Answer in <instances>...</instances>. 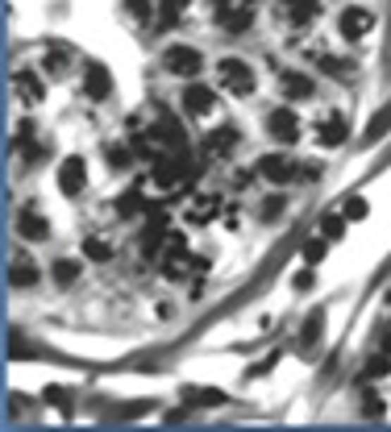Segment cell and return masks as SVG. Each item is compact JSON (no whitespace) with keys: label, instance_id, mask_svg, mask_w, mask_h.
Masks as SVG:
<instances>
[{"label":"cell","instance_id":"obj_27","mask_svg":"<svg viewBox=\"0 0 391 432\" xmlns=\"http://www.w3.org/2000/svg\"><path fill=\"white\" fill-rule=\"evenodd\" d=\"M46 67H50V71H67V54H63V50H50V54H46Z\"/></svg>","mask_w":391,"mask_h":432},{"label":"cell","instance_id":"obj_20","mask_svg":"<svg viewBox=\"0 0 391 432\" xmlns=\"http://www.w3.org/2000/svg\"><path fill=\"white\" fill-rule=\"evenodd\" d=\"M187 4H192V0H163V4H159V17H163V25H175V21L187 13Z\"/></svg>","mask_w":391,"mask_h":432},{"label":"cell","instance_id":"obj_15","mask_svg":"<svg viewBox=\"0 0 391 432\" xmlns=\"http://www.w3.org/2000/svg\"><path fill=\"white\" fill-rule=\"evenodd\" d=\"M316 67H321L325 75H333V80H346L349 71H354V63H349V58H337V54H325V50H316Z\"/></svg>","mask_w":391,"mask_h":432},{"label":"cell","instance_id":"obj_12","mask_svg":"<svg viewBox=\"0 0 391 432\" xmlns=\"http://www.w3.org/2000/svg\"><path fill=\"white\" fill-rule=\"evenodd\" d=\"M213 104H217V96H213V87L204 84H192L183 91V108L192 113V117H204V113H213Z\"/></svg>","mask_w":391,"mask_h":432},{"label":"cell","instance_id":"obj_14","mask_svg":"<svg viewBox=\"0 0 391 432\" xmlns=\"http://www.w3.org/2000/svg\"><path fill=\"white\" fill-rule=\"evenodd\" d=\"M283 17L296 30H304V25H312V17H316V4L312 0H283Z\"/></svg>","mask_w":391,"mask_h":432},{"label":"cell","instance_id":"obj_16","mask_svg":"<svg viewBox=\"0 0 391 432\" xmlns=\"http://www.w3.org/2000/svg\"><path fill=\"white\" fill-rule=\"evenodd\" d=\"M8 283H13V287H34V283H38V266L25 262V258H17L13 270H8Z\"/></svg>","mask_w":391,"mask_h":432},{"label":"cell","instance_id":"obj_31","mask_svg":"<svg viewBox=\"0 0 391 432\" xmlns=\"http://www.w3.org/2000/svg\"><path fill=\"white\" fill-rule=\"evenodd\" d=\"M308 287H312V266H308V270H300V274H296V291H308Z\"/></svg>","mask_w":391,"mask_h":432},{"label":"cell","instance_id":"obj_28","mask_svg":"<svg viewBox=\"0 0 391 432\" xmlns=\"http://www.w3.org/2000/svg\"><path fill=\"white\" fill-rule=\"evenodd\" d=\"M342 212H346V220H362V216H366V204H362V200H349Z\"/></svg>","mask_w":391,"mask_h":432},{"label":"cell","instance_id":"obj_26","mask_svg":"<svg viewBox=\"0 0 391 432\" xmlns=\"http://www.w3.org/2000/svg\"><path fill=\"white\" fill-rule=\"evenodd\" d=\"M391 370V362L387 357H375V362H371V366H366V370H362V379H366V383H371V379H383V374H387Z\"/></svg>","mask_w":391,"mask_h":432},{"label":"cell","instance_id":"obj_24","mask_svg":"<svg viewBox=\"0 0 391 432\" xmlns=\"http://www.w3.org/2000/svg\"><path fill=\"white\" fill-rule=\"evenodd\" d=\"M387 125H391V104L383 108V113H375V117H371V129H366V137H379V133H387Z\"/></svg>","mask_w":391,"mask_h":432},{"label":"cell","instance_id":"obj_21","mask_svg":"<svg viewBox=\"0 0 391 432\" xmlns=\"http://www.w3.org/2000/svg\"><path fill=\"white\" fill-rule=\"evenodd\" d=\"M84 258L108 262V258H113V246H108V241H100V237H87V241H84Z\"/></svg>","mask_w":391,"mask_h":432},{"label":"cell","instance_id":"obj_1","mask_svg":"<svg viewBox=\"0 0 391 432\" xmlns=\"http://www.w3.org/2000/svg\"><path fill=\"white\" fill-rule=\"evenodd\" d=\"M217 80H221V87H229V91H237V96H250V91H254V71H250L246 58H221Z\"/></svg>","mask_w":391,"mask_h":432},{"label":"cell","instance_id":"obj_6","mask_svg":"<svg viewBox=\"0 0 391 432\" xmlns=\"http://www.w3.org/2000/svg\"><path fill=\"white\" fill-rule=\"evenodd\" d=\"M17 233H21L25 241H46V237H50V220H46L38 208H21V212H17Z\"/></svg>","mask_w":391,"mask_h":432},{"label":"cell","instance_id":"obj_33","mask_svg":"<svg viewBox=\"0 0 391 432\" xmlns=\"http://www.w3.org/2000/svg\"><path fill=\"white\" fill-rule=\"evenodd\" d=\"M312 4H321V0H312Z\"/></svg>","mask_w":391,"mask_h":432},{"label":"cell","instance_id":"obj_29","mask_svg":"<svg viewBox=\"0 0 391 432\" xmlns=\"http://www.w3.org/2000/svg\"><path fill=\"white\" fill-rule=\"evenodd\" d=\"M192 403H221V390H192Z\"/></svg>","mask_w":391,"mask_h":432},{"label":"cell","instance_id":"obj_18","mask_svg":"<svg viewBox=\"0 0 391 432\" xmlns=\"http://www.w3.org/2000/svg\"><path fill=\"white\" fill-rule=\"evenodd\" d=\"M50 274H54V283L58 287H71L75 279H80V262H71V258H58L54 266H50Z\"/></svg>","mask_w":391,"mask_h":432},{"label":"cell","instance_id":"obj_2","mask_svg":"<svg viewBox=\"0 0 391 432\" xmlns=\"http://www.w3.org/2000/svg\"><path fill=\"white\" fill-rule=\"evenodd\" d=\"M337 30H342V38L358 42V38H366V34L375 30V13H371V8H362V4H349V8L337 13Z\"/></svg>","mask_w":391,"mask_h":432},{"label":"cell","instance_id":"obj_7","mask_svg":"<svg viewBox=\"0 0 391 432\" xmlns=\"http://www.w3.org/2000/svg\"><path fill=\"white\" fill-rule=\"evenodd\" d=\"M259 174L262 179H271V183H287V179L296 174V158H287V154H262L259 158Z\"/></svg>","mask_w":391,"mask_h":432},{"label":"cell","instance_id":"obj_32","mask_svg":"<svg viewBox=\"0 0 391 432\" xmlns=\"http://www.w3.org/2000/svg\"><path fill=\"white\" fill-rule=\"evenodd\" d=\"M213 4H217V13H221V8H229V0H213Z\"/></svg>","mask_w":391,"mask_h":432},{"label":"cell","instance_id":"obj_17","mask_svg":"<svg viewBox=\"0 0 391 432\" xmlns=\"http://www.w3.org/2000/svg\"><path fill=\"white\" fill-rule=\"evenodd\" d=\"M325 146H342L346 141V121L342 117H329V121H321V133H316Z\"/></svg>","mask_w":391,"mask_h":432},{"label":"cell","instance_id":"obj_11","mask_svg":"<svg viewBox=\"0 0 391 432\" xmlns=\"http://www.w3.org/2000/svg\"><path fill=\"white\" fill-rule=\"evenodd\" d=\"M217 21H221L225 34H246V30L254 25V8H250V4H242V8H221Z\"/></svg>","mask_w":391,"mask_h":432},{"label":"cell","instance_id":"obj_9","mask_svg":"<svg viewBox=\"0 0 391 432\" xmlns=\"http://www.w3.org/2000/svg\"><path fill=\"white\" fill-rule=\"evenodd\" d=\"M279 87H283L287 100H312V96H316L312 75H300V71H283V75H279Z\"/></svg>","mask_w":391,"mask_h":432},{"label":"cell","instance_id":"obj_13","mask_svg":"<svg viewBox=\"0 0 391 432\" xmlns=\"http://www.w3.org/2000/svg\"><path fill=\"white\" fill-rule=\"evenodd\" d=\"M13 87L21 91V100H25V104H38V100L46 96L42 80H38L34 71H17V75H13Z\"/></svg>","mask_w":391,"mask_h":432},{"label":"cell","instance_id":"obj_19","mask_svg":"<svg viewBox=\"0 0 391 432\" xmlns=\"http://www.w3.org/2000/svg\"><path fill=\"white\" fill-rule=\"evenodd\" d=\"M142 208H146V200H142V191H137V187H130V191L117 200V212H121V216H137Z\"/></svg>","mask_w":391,"mask_h":432},{"label":"cell","instance_id":"obj_10","mask_svg":"<svg viewBox=\"0 0 391 432\" xmlns=\"http://www.w3.org/2000/svg\"><path fill=\"white\" fill-rule=\"evenodd\" d=\"M237 137H242V133H237V125H221V129L209 133V141H204V154H209V158H225V154L237 146Z\"/></svg>","mask_w":391,"mask_h":432},{"label":"cell","instance_id":"obj_23","mask_svg":"<svg viewBox=\"0 0 391 432\" xmlns=\"http://www.w3.org/2000/svg\"><path fill=\"white\" fill-rule=\"evenodd\" d=\"M104 158H108V167H113V171H125V167H130V150H125V146H108V150H104Z\"/></svg>","mask_w":391,"mask_h":432},{"label":"cell","instance_id":"obj_5","mask_svg":"<svg viewBox=\"0 0 391 432\" xmlns=\"http://www.w3.org/2000/svg\"><path fill=\"white\" fill-rule=\"evenodd\" d=\"M266 129H271L275 141H283V146H287V141H296V137H300V121H296V113H292V108H275V113L266 117Z\"/></svg>","mask_w":391,"mask_h":432},{"label":"cell","instance_id":"obj_30","mask_svg":"<svg viewBox=\"0 0 391 432\" xmlns=\"http://www.w3.org/2000/svg\"><path fill=\"white\" fill-rule=\"evenodd\" d=\"M275 212H283V196H271V200L262 204V216H275Z\"/></svg>","mask_w":391,"mask_h":432},{"label":"cell","instance_id":"obj_22","mask_svg":"<svg viewBox=\"0 0 391 432\" xmlns=\"http://www.w3.org/2000/svg\"><path fill=\"white\" fill-rule=\"evenodd\" d=\"M321 229H325V237H329V241H337V237L346 233V212H329L325 220H321Z\"/></svg>","mask_w":391,"mask_h":432},{"label":"cell","instance_id":"obj_25","mask_svg":"<svg viewBox=\"0 0 391 432\" xmlns=\"http://www.w3.org/2000/svg\"><path fill=\"white\" fill-rule=\"evenodd\" d=\"M325 250H329V237H325V241H308L304 246V262L308 266H316V262L325 258Z\"/></svg>","mask_w":391,"mask_h":432},{"label":"cell","instance_id":"obj_4","mask_svg":"<svg viewBox=\"0 0 391 432\" xmlns=\"http://www.w3.org/2000/svg\"><path fill=\"white\" fill-rule=\"evenodd\" d=\"M80 87H84L87 100H108L113 96V75L100 67V63H87L84 67V80H80Z\"/></svg>","mask_w":391,"mask_h":432},{"label":"cell","instance_id":"obj_3","mask_svg":"<svg viewBox=\"0 0 391 432\" xmlns=\"http://www.w3.org/2000/svg\"><path fill=\"white\" fill-rule=\"evenodd\" d=\"M163 67H167L171 75H196V71L204 67V54H200L196 46H171V50L163 54Z\"/></svg>","mask_w":391,"mask_h":432},{"label":"cell","instance_id":"obj_8","mask_svg":"<svg viewBox=\"0 0 391 432\" xmlns=\"http://www.w3.org/2000/svg\"><path fill=\"white\" fill-rule=\"evenodd\" d=\"M84 183H87L84 158H63V167H58V191L63 196H80Z\"/></svg>","mask_w":391,"mask_h":432}]
</instances>
